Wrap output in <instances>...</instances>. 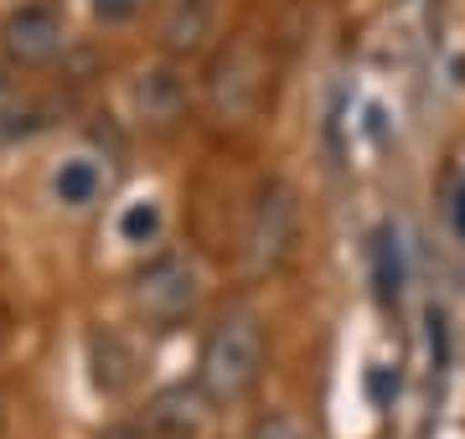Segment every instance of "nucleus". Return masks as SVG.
Returning a JSON list of instances; mask_svg holds the SVG:
<instances>
[{
    "label": "nucleus",
    "instance_id": "nucleus-1",
    "mask_svg": "<svg viewBox=\"0 0 465 439\" xmlns=\"http://www.w3.org/2000/svg\"><path fill=\"white\" fill-rule=\"evenodd\" d=\"M264 372V331L249 310H223L197 352V388L207 393L213 408H228L238 398H249L253 383Z\"/></svg>",
    "mask_w": 465,
    "mask_h": 439
},
{
    "label": "nucleus",
    "instance_id": "nucleus-2",
    "mask_svg": "<svg viewBox=\"0 0 465 439\" xmlns=\"http://www.w3.org/2000/svg\"><path fill=\"white\" fill-rule=\"evenodd\" d=\"M197 300H202V285H197V269L186 264L182 254H155L145 259L130 279V305L134 316L155 331H176L197 316Z\"/></svg>",
    "mask_w": 465,
    "mask_h": 439
},
{
    "label": "nucleus",
    "instance_id": "nucleus-3",
    "mask_svg": "<svg viewBox=\"0 0 465 439\" xmlns=\"http://www.w3.org/2000/svg\"><path fill=\"white\" fill-rule=\"evenodd\" d=\"M295 238H300V202L284 181H264L259 197H253L249 212V264L253 274H274L284 269V259L295 254Z\"/></svg>",
    "mask_w": 465,
    "mask_h": 439
},
{
    "label": "nucleus",
    "instance_id": "nucleus-4",
    "mask_svg": "<svg viewBox=\"0 0 465 439\" xmlns=\"http://www.w3.org/2000/svg\"><path fill=\"white\" fill-rule=\"evenodd\" d=\"M269 93V68L264 57L253 47H228L223 57H217L213 78H207V103H213V114L223 119V124H243V119L259 114V103H264Z\"/></svg>",
    "mask_w": 465,
    "mask_h": 439
},
{
    "label": "nucleus",
    "instance_id": "nucleus-5",
    "mask_svg": "<svg viewBox=\"0 0 465 439\" xmlns=\"http://www.w3.org/2000/svg\"><path fill=\"white\" fill-rule=\"evenodd\" d=\"M63 47H67V21L47 0L16 5L11 16L0 21V52H5L11 68H47V63L63 57Z\"/></svg>",
    "mask_w": 465,
    "mask_h": 439
},
{
    "label": "nucleus",
    "instance_id": "nucleus-6",
    "mask_svg": "<svg viewBox=\"0 0 465 439\" xmlns=\"http://www.w3.org/2000/svg\"><path fill=\"white\" fill-rule=\"evenodd\" d=\"M207 393L197 383H171L150 398L145 408V424L155 429V439H197L202 424H207Z\"/></svg>",
    "mask_w": 465,
    "mask_h": 439
},
{
    "label": "nucleus",
    "instance_id": "nucleus-7",
    "mask_svg": "<svg viewBox=\"0 0 465 439\" xmlns=\"http://www.w3.org/2000/svg\"><path fill=\"white\" fill-rule=\"evenodd\" d=\"M134 109L145 124H176L186 109V83L176 78V68H150L134 83Z\"/></svg>",
    "mask_w": 465,
    "mask_h": 439
},
{
    "label": "nucleus",
    "instance_id": "nucleus-8",
    "mask_svg": "<svg viewBox=\"0 0 465 439\" xmlns=\"http://www.w3.org/2000/svg\"><path fill=\"white\" fill-rule=\"evenodd\" d=\"M52 197H57V207H67V212L94 207L104 197V166L94 155H67L63 166L52 171Z\"/></svg>",
    "mask_w": 465,
    "mask_h": 439
},
{
    "label": "nucleus",
    "instance_id": "nucleus-9",
    "mask_svg": "<svg viewBox=\"0 0 465 439\" xmlns=\"http://www.w3.org/2000/svg\"><path fill=\"white\" fill-rule=\"evenodd\" d=\"M372 289H378L382 305H399V295H403V249H399L393 228L372 233Z\"/></svg>",
    "mask_w": 465,
    "mask_h": 439
},
{
    "label": "nucleus",
    "instance_id": "nucleus-10",
    "mask_svg": "<svg viewBox=\"0 0 465 439\" xmlns=\"http://www.w3.org/2000/svg\"><path fill=\"white\" fill-rule=\"evenodd\" d=\"M130 352L119 346L114 337H94V383H99L104 393H124L130 388Z\"/></svg>",
    "mask_w": 465,
    "mask_h": 439
},
{
    "label": "nucleus",
    "instance_id": "nucleus-11",
    "mask_svg": "<svg viewBox=\"0 0 465 439\" xmlns=\"http://www.w3.org/2000/svg\"><path fill=\"white\" fill-rule=\"evenodd\" d=\"M207 47V11L197 5H176V16L166 21V52L171 57H192Z\"/></svg>",
    "mask_w": 465,
    "mask_h": 439
},
{
    "label": "nucleus",
    "instance_id": "nucleus-12",
    "mask_svg": "<svg viewBox=\"0 0 465 439\" xmlns=\"http://www.w3.org/2000/svg\"><path fill=\"white\" fill-rule=\"evenodd\" d=\"M161 202H130L124 212H119V238L124 243H134V249H145V243H155L161 238Z\"/></svg>",
    "mask_w": 465,
    "mask_h": 439
},
{
    "label": "nucleus",
    "instance_id": "nucleus-13",
    "mask_svg": "<svg viewBox=\"0 0 465 439\" xmlns=\"http://www.w3.org/2000/svg\"><path fill=\"white\" fill-rule=\"evenodd\" d=\"M249 439H311V429H305L295 414H284V408H269V414H259V419H253Z\"/></svg>",
    "mask_w": 465,
    "mask_h": 439
},
{
    "label": "nucleus",
    "instance_id": "nucleus-14",
    "mask_svg": "<svg viewBox=\"0 0 465 439\" xmlns=\"http://www.w3.org/2000/svg\"><path fill=\"white\" fill-rule=\"evenodd\" d=\"M88 11H94V21H104V26H124V21H134L145 11V0H88Z\"/></svg>",
    "mask_w": 465,
    "mask_h": 439
},
{
    "label": "nucleus",
    "instance_id": "nucleus-15",
    "mask_svg": "<svg viewBox=\"0 0 465 439\" xmlns=\"http://www.w3.org/2000/svg\"><path fill=\"white\" fill-rule=\"evenodd\" d=\"M16 109H21V93H16V83H11V73L0 68V130L16 119Z\"/></svg>",
    "mask_w": 465,
    "mask_h": 439
},
{
    "label": "nucleus",
    "instance_id": "nucleus-16",
    "mask_svg": "<svg viewBox=\"0 0 465 439\" xmlns=\"http://www.w3.org/2000/svg\"><path fill=\"white\" fill-rule=\"evenodd\" d=\"M99 439H155V429H150L145 419H119V424H109Z\"/></svg>",
    "mask_w": 465,
    "mask_h": 439
},
{
    "label": "nucleus",
    "instance_id": "nucleus-17",
    "mask_svg": "<svg viewBox=\"0 0 465 439\" xmlns=\"http://www.w3.org/2000/svg\"><path fill=\"white\" fill-rule=\"evenodd\" d=\"M450 228H455V238L465 243V181L455 186V197H450Z\"/></svg>",
    "mask_w": 465,
    "mask_h": 439
},
{
    "label": "nucleus",
    "instance_id": "nucleus-18",
    "mask_svg": "<svg viewBox=\"0 0 465 439\" xmlns=\"http://www.w3.org/2000/svg\"><path fill=\"white\" fill-rule=\"evenodd\" d=\"M176 5H197V11H207V5H213V0H176Z\"/></svg>",
    "mask_w": 465,
    "mask_h": 439
},
{
    "label": "nucleus",
    "instance_id": "nucleus-19",
    "mask_svg": "<svg viewBox=\"0 0 465 439\" xmlns=\"http://www.w3.org/2000/svg\"><path fill=\"white\" fill-rule=\"evenodd\" d=\"M0 419H5V398H0Z\"/></svg>",
    "mask_w": 465,
    "mask_h": 439
}]
</instances>
